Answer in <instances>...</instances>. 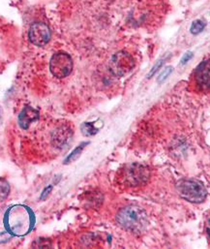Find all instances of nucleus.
I'll use <instances>...</instances> for the list:
<instances>
[{"instance_id":"obj_1","label":"nucleus","mask_w":210,"mask_h":249,"mask_svg":"<svg viewBox=\"0 0 210 249\" xmlns=\"http://www.w3.org/2000/svg\"><path fill=\"white\" fill-rule=\"evenodd\" d=\"M116 221L123 229L133 233H140L146 227L147 215L140 207L128 206L119 211L116 215Z\"/></svg>"},{"instance_id":"obj_2","label":"nucleus","mask_w":210,"mask_h":249,"mask_svg":"<svg viewBox=\"0 0 210 249\" xmlns=\"http://www.w3.org/2000/svg\"><path fill=\"white\" fill-rule=\"evenodd\" d=\"M176 188L179 195L191 203H202L206 200L208 195L204 183L197 179H182L177 183Z\"/></svg>"},{"instance_id":"obj_3","label":"nucleus","mask_w":210,"mask_h":249,"mask_svg":"<svg viewBox=\"0 0 210 249\" xmlns=\"http://www.w3.org/2000/svg\"><path fill=\"white\" fill-rule=\"evenodd\" d=\"M150 176L149 170L140 164L135 163L126 166L122 173H121V180L123 184L130 186V187H136L144 184Z\"/></svg>"},{"instance_id":"obj_4","label":"nucleus","mask_w":210,"mask_h":249,"mask_svg":"<svg viewBox=\"0 0 210 249\" xmlns=\"http://www.w3.org/2000/svg\"><path fill=\"white\" fill-rule=\"evenodd\" d=\"M135 67V59L127 52L116 53L109 61L110 72L116 77H123L130 73Z\"/></svg>"},{"instance_id":"obj_5","label":"nucleus","mask_w":210,"mask_h":249,"mask_svg":"<svg viewBox=\"0 0 210 249\" xmlns=\"http://www.w3.org/2000/svg\"><path fill=\"white\" fill-rule=\"evenodd\" d=\"M50 70L52 74L58 79L69 76L73 70L72 57L63 52L56 53L51 58Z\"/></svg>"},{"instance_id":"obj_6","label":"nucleus","mask_w":210,"mask_h":249,"mask_svg":"<svg viewBox=\"0 0 210 249\" xmlns=\"http://www.w3.org/2000/svg\"><path fill=\"white\" fill-rule=\"evenodd\" d=\"M28 37L32 44L42 47L48 44L51 40V30L44 22H34L29 28Z\"/></svg>"},{"instance_id":"obj_7","label":"nucleus","mask_w":210,"mask_h":249,"mask_svg":"<svg viewBox=\"0 0 210 249\" xmlns=\"http://www.w3.org/2000/svg\"><path fill=\"white\" fill-rule=\"evenodd\" d=\"M73 136V130L68 125H60L56 127L52 134V144L56 148H62L65 146Z\"/></svg>"},{"instance_id":"obj_8","label":"nucleus","mask_w":210,"mask_h":249,"mask_svg":"<svg viewBox=\"0 0 210 249\" xmlns=\"http://www.w3.org/2000/svg\"><path fill=\"white\" fill-rule=\"evenodd\" d=\"M197 86L202 90L210 89V59L203 61L195 71Z\"/></svg>"},{"instance_id":"obj_9","label":"nucleus","mask_w":210,"mask_h":249,"mask_svg":"<svg viewBox=\"0 0 210 249\" xmlns=\"http://www.w3.org/2000/svg\"><path fill=\"white\" fill-rule=\"evenodd\" d=\"M38 118L39 112L30 106H26L18 116V124L22 129H27L31 124L38 120Z\"/></svg>"},{"instance_id":"obj_10","label":"nucleus","mask_w":210,"mask_h":249,"mask_svg":"<svg viewBox=\"0 0 210 249\" xmlns=\"http://www.w3.org/2000/svg\"><path fill=\"white\" fill-rule=\"evenodd\" d=\"M82 132L85 136H93L95 135L98 131H99V127H97L95 124H91V123H86L82 125L81 127Z\"/></svg>"},{"instance_id":"obj_11","label":"nucleus","mask_w":210,"mask_h":249,"mask_svg":"<svg viewBox=\"0 0 210 249\" xmlns=\"http://www.w3.org/2000/svg\"><path fill=\"white\" fill-rule=\"evenodd\" d=\"M206 26H207V23H206L205 20H203V19H197V20H195V21L192 23L191 28H190V31H191L192 34L196 35V34L201 33V32L205 29Z\"/></svg>"},{"instance_id":"obj_12","label":"nucleus","mask_w":210,"mask_h":249,"mask_svg":"<svg viewBox=\"0 0 210 249\" xmlns=\"http://www.w3.org/2000/svg\"><path fill=\"white\" fill-rule=\"evenodd\" d=\"M85 145H86V143H83V144H81L80 146H78L77 148H75V149L69 154V156L65 159L64 163H65V164H69V163L75 161L76 159H78V157L81 155V153H82V151H83Z\"/></svg>"},{"instance_id":"obj_13","label":"nucleus","mask_w":210,"mask_h":249,"mask_svg":"<svg viewBox=\"0 0 210 249\" xmlns=\"http://www.w3.org/2000/svg\"><path fill=\"white\" fill-rule=\"evenodd\" d=\"M9 192H10V186L8 182L0 178V202H3L8 197Z\"/></svg>"},{"instance_id":"obj_14","label":"nucleus","mask_w":210,"mask_h":249,"mask_svg":"<svg viewBox=\"0 0 210 249\" xmlns=\"http://www.w3.org/2000/svg\"><path fill=\"white\" fill-rule=\"evenodd\" d=\"M173 67L172 66H168V67H166L163 71H162V73L159 75V77H158V83L159 84H161L162 82H164L170 75H171V73L173 72Z\"/></svg>"},{"instance_id":"obj_15","label":"nucleus","mask_w":210,"mask_h":249,"mask_svg":"<svg viewBox=\"0 0 210 249\" xmlns=\"http://www.w3.org/2000/svg\"><path fill=\"white\" fill-rule=\"evenodd\" d=\"M163 61H164V60H163V59H161V60H159V61H158V62H157V63H156V64H155V65H154V66H153V68H152V69H151V71H150V73H149V74H148V78H150V77H152V76H153V75H154V74H155V73H156V72H157V71H158V69H159V68H160V67H161V66H162V64H163Z\"/></svg>"},{"instance_id":"obj_16","label":"nucleus","mask_w":210,"mask_h":249,"mask_svg":"<svg viewBox=\"0 0 210 249\" xmlns=\"http://www.w3.org/2000/svg\"><path fill=\"white\" fill-rule=\"evenodd\" d=\"M193 57V53H191V52H188V53H186L183 56H182V58H181V64L182 65H184V64H186L189 60H191V58Z\"/></svg>"},{"instance_id":"obj_17","label":"nucleus","mask_w":210,"mask_h":249,"mask_svg":"<svg viewBox=\"0 0 210 249\" xmlns=\"http://www.w3.org/2000/svg\"><path fill=\"white\" fill-rule=\"evenodd\" d=\"M52 185H49L48 187H46V189L43 191L42 193V196H41V200H45L48 198V196L50 195V193L52 192Z\"/></svg>"},{"instance_id":"obj_18","label":"nucleus","mask_w":210,"mask_h":249,"mask_svg":"<svg viewBox=\"0 0 210 249\" xmlns=\"http://www.w3.org/2000/svg\"><path fill=\"white\" fill-rule=\"evenodd\" d=\"M206 228H207V232L209 234V236L210 237V216L208 217L207 219V223H206Z\"/></svg>"},{"instance_id":"obj_19","label":"nucleus","mask_w":210,"mask_h":249,"mask_svg":"<svg viewBox=\"0 0 210 249\" xmlns=\"http://www.w3.org/2000/svg\"><path fill=\"white\" fill-rule=\"evenodd\" d=\"M2 120H3V117H2V110H1V107H0V125L2 124Z\"/></svg>"}]
</instances>
